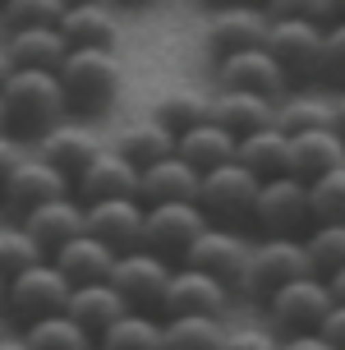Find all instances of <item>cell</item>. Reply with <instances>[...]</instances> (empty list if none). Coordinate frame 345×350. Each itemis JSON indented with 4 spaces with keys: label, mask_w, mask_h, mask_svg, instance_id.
<instances>
[{
    "label": "cell",
    "mask_w": 345,
    "mask_h": 350,
    "mask_svg": "<svg viewBox=\"0 0 345 350\" xmlns=\"http://www.w3.org/2000/svg\"><path fill=\"white\" fill-rule=\"evenodd\" d=\"M65 120H74L65 83L55 70H14L0 74V124L18 143H42Z\"/></svg>",
    "instance_id": "6da1fadb"
},
{
    "label": "cell",
    "mask_w": 345,
    "mask_h": 350,
    "mask_svg": "<svg viewBox=\"0 0 345 350\" xmlns=\"http://www.w3.org/2000/svg\"><path fill=\"white\" fill-rule=\"evenodd\" d=\"M55 74L65 83L69 111L79 120H97V116H106L111 106L120 102L124 65H120V55H115V46H74L69 60Z\"/></svg>",
    "instance_id": "7a4b0ae2"
},
{
    "label": "cell",
    "mask_w": 345,
    "mask_h": 350,
    "mask_svg": "<svg viewBox=\"0 0 345 350\" xmlns=\"http://www.w3.org/2000/svg\"><path fill=\"white\" fill-rule=\"evenodd\" d=\"M249 226L258 230V235L304 240V235L318 226L309 180H299V175H276V180H262L258 208H253V221H249Z\"/></svg>",
    "instance_id": "3957f363"
},
{
    "label": "cell",
    "mask_w": 345,
    "mask_h": 350,
    "mask_svg": "<svg viewBox=\"0 0 345 350\" xmlns=\"http://www.w3.org/2000/svg\"><path fill=\"white\" fill-rule=\"evenodd\" d=\"M69 295H74V281L55 267V258H46L5 281V314L14 327H28L51 314H69Z\"/></svg>",
    "instance_id": "277c9868"
},
{
    "label": "cell",
    "mask_w": 345,
    "mask_h": 350,
    "mask_svg": "<svg viewBox=\"0 0 345 350\" xmlns=\"http://www.w3.org/2000/svg\"><path fill=\"white\" fill-rule=\"evenodd\" d=\"M309 272H313V258H309V249H304V240L258 235V240H253V258H249V272H244L240 295L267 304V299H272L281 286H290V281L309 277Z\"/></svg>",
    "instance_id": "5b68a950"
},
{
    "label": "cell",
    "mask_w": 345,
    "mask_h": 350,
    "mask_svg": "<svg viewBox=\"0 0 345 350\" xmlns=\"http://www.w3.org/2000/svg\"><path fill=\"white\" fill-rule=\"evenodd\" d=\"M258 193H262V180L235 157V161H225V166L203 175V185H198V208H203L217 226H244V221H253Z\"/></svg>",
    "instance_id": "8992f818"
},
{
    "label": "cell",
    "mask_w": 345,
    "mask_h": 350,
    "mask_svg": "<svg viewBox=\"0 0 345 350\" xmlns=\"http://www.w3.org/2000/svg\"><path fill=\"white\" fill-rule=\"evenodd\" d=\"M267 51L276 65L290 74L294 88H309L322 79V55H327V23H309V18H272L267 33Z\"/></svg>",
    "instance_id": "52a82bcc"
},
{
    "label": "cell",
    "mask_w": 345,
    "mask_h": 350,
    "mask_svg": "<svg viewBox=\"0 0 345 350\" xmlns=\"http://www.w3.org/2000/svg\"><path fill=\"white\" fill-rule=\"evenodd\" d=\"M267 323H272L281 336H294V332H318L327 314L336 309V295H331V281L309 272V277L290 281V286H281L267 304Z\"/></svg>",
    "instance_id": "ba28073f"
},
{
    "label": "cell",
    "mask_w": 345,
    "mask_h": 350,
    "mask_svg": "<svg viewBox=\"0 0 345 350\" xmlns=\"http://www.w3.org/2000/svg\"><path fill=\"white\" fill-rule=\"evenodd\" d=\"M235 286H225L221 277H212L193 262H180L175 267L171 286H166V299H161V318H189V314H203V318H225V309L235 304Z\"/></svg>",
    "instance_id": "9c48e42d"
},
{
    "label": "cell",
    "mask_w": 345,
    "mask_h": 350,
    "mask_svg": "<svg viewBox=\"0 0 345 350\" xmlns=\"http://www.w3.org/2000/svg\"><path fill=\"white\" fill-rule=\"evenodd\" d=\"M272 33V14L262 10V0H240V5H221V10H207V51L217 55H235V51H253L267 46Z\"/></svg>",
    "instance_id": "30bf717a"
},
{
    "label": "cell",
    "mask_w": 345,
    "mask_h": 350,
    "mask_svg": "<svg viewBox=\"0 0 345 350\" xmlns=\"http://www.w3.org/2000/svg\"><path fill=\"white\" fill-rule=\"evenodd\" d=\"M175 267L166 254H156V249H129L120 254L115 262V286H120V295L129 299V309H143V314H161V299H166V286H171Z\"/></svg>",
    "instance_id": "8fae6325"
},
{
    "label": "cell",
    "mask_w": 345,
    "mask_h": 350,
    "mask_svg": "<svg viewBox=\"0 0 345 350\" xmlns=\"http://www.w3.org/2000/svg\"><path fill=\"white\" fill-rule=\"evenodd\" d=\"M207 226H212V217L198 203H156V208H148V235H143V245L166 254L171 262H184Z\"/></svg>",
    "instance_id": "7c38bea8"
},
{
    "label": "cell",
    "mask_w": 345,
    "mask_h": 350,
    "mask_svg": "<svg viewBox=\"0 0 345 350\" xmlns=\"http://www.w3.org/2000/svg\"><path fill=\"white\" fill-rule=\"evenodd\" d=\"M217 88H240V92H258V97H290L294 83L290 74L276 65V55L267 46H253V51H235L217 60Z\"/></svg>",
    "instance_id": "4fadbf2b"
},
{
    "label": "cell",
    "mask_w": 345,
    "mask_h": 350,
    "mask_svg": "<svg viewBox=\"0 0 345 350\" xmlns=\"http://www.w3.org/2000/svg\"><path fill=\"white\" fill-rule=\"evenodd\" d=\"M65 193H74V180L60 175L46 157H23L18 166L5 171V208L14 212V217H28L42 203L65 198Z\"/></svg>",
    "instance_id": "5bb4252c"
},
{
    "label": "cell",
    "mask_w": 345,
    "mask_h": 350,
    "mask_svg": "<svg viewBox=\"0 0 345 350\" xmlns=\"http://www.w3.org/2000/svg\"><path fill=\"white\" fill-rule=\"evenodd\" d=\"M249 258H253V240H244L240 226H212L198 235V245L189 249L193 267H203V272H212V277H221L225 286H235L240 291L244 286V272H249Z\"/></svg>",
    "instance_id": "9a60e30c"
},
{
    "label": "cell",
    "mask_w": 345,
    "mask_h": 350,
    "mask_svg": "<svg viewBox=\"0 0 345 350\" xmlns=\"http://www.w3.org/2000/svg\"><path fill=\"white\" fill-rule=\"evenodd\" d=\"M87 235H97V240L111 245L115 254L143 249V235H148V203H143V198L87 203Z\"/></svg>",
    "instance_id": "2e32d148"
},
{
    "label": "cell",
    "mask_w": 345,
    "mask_h": 350,
    "mask_svg": "<svg viewBox=\"0 0 345 350\" xmlns=\"http://www.w3.org/2000/svg\"><path fill=\"white\" fill-rule=\"evenodd\" d=\"M143 189V171L134 161L115 152V148H102V157L92 161L79 180H74V193L83 203H106V198H138Z\"/></svg>",
    "instance_id": "e0dca14e"
},
{
    "label": "cell",
    "mask_w": 345,
    "mask_h": 350,
    "mask_svg": "<svg viewBox=\"0 0 345 350\" xmlns=\"http://www.w3.org/2000/svg\"><path fill=\"white\" fill-rule=\"evenodd\" d=\"M23 226L37 235V245L46 249V254H60V249L69 245V240H79L87 230V203L79 198V193H65V198H51V203H42L37 212H28V217H18Z\"/></svg>",
    "instance_id": "ac0fdd59"
},
{
    "label": "cell",
    "mask_w": 345,
    "mask_h": 350,
    "mask_svg": "<svg viewBox=\"0 0 345 350\" xmlns=\"http://www.w3.org/2000/svg\"><path fill=\"white\" fill-rule=\"evenodd\" d=\"M102 148H106V143L87 129V120H79V116H74V120H65L55 134H46V139L37 143V157H46L60 175L79 180L92 161L102 157Z\"/></svg>",
    "instance_id": "d6986e66"
},
{
    "label": "cell",
    "mask_w": 345,
    "mask_h": 350,
    "mask_svg": "<svg viewBox=\"0 0 345 350\" xmlns=\"http://www.w3.org/2000/svg\"><path fill=\"white\" fill-rule=\"evenodd\" d=\"M69 37L60 28H23L5 33V74L14 70H60L69 60Z\"/></svg>",
    "instance_id": "ffe728a7"
},
{
    "label": "cell",
    "mask_w": 345,
    "mask_h": 350,
    "mask_svg": "<svg viewBox=\"0 0 345 350\" xmlns=\"http://www.w3.org/2000/svg\"><path fill=\"white\" fill-rule=\"evenodd\" d=\"M198 185H203V171H193L180 152H171V157L152 161V166L143 171L138 198H143L148 208H156V203H198Z\"/></svg>",
    "instance_id": "44dd1931"
},
{
    "label": "cell",
    "mask_w": 345,
    "mask_h": 350,
    "mask_svg": "<svg viewBox=\"0 0 345 350\" xmlns=\"http://www.w3.org/2000/svg\"><path fill=\"white\" fill-rule=\"evenodd\" d=\"M212 120H221L235 139H249L267 124H276V102L258 92H240V88H217L212 92Z\"/></svg>",
    "instance_id": "7402d4cb"
},
{
    "label": "cell",
    "mask_w": 345,
    "mask_h": 350,
    "mask_svg": "<svg viewBox=\"0 0 345 350\" xmlns=\"http://www.w3.org/2000/svg\"><path fill=\"white\" fill-rule=\"evenodd\" d=\"M336 166H345V139L336 129H309V134H290V175L299 180H322Z\"/></svg>",
    "instance_id": "603a6c76"
},
{
    "label": "cell",
    "mask_w": 345,
    "mask_h": 350,
    "mask_svg": "<svg viewBox=\"0 0 345 350\" xmlns=\"http://www.w3.org/2000/svg\"><path fill=\"white\" fill-rule=\"evenodd\" d=\"M115 262H120V254L111 245H102L97 235H79V240H69L60 254H55V267L65 272L74 286H92V281H111L115 277Z\"/></svg>",
    "instance_id": "cb8c5ba5"
},
{
    "label": "cell",
    "mask_w": 345,
    "mask_h": 350,
    "mask_svg": "<svg viewBox=\"0 0 345 350\" xmlns=\"http://www.w3.org/2000/svg\"><path fill=\"white\" fill-rule=\"evenodd\" d=\"M180 157L189 161L193 171L207 175V171H217V166L240 157V139L221 120H203V124H193V129L180 134Z\"/></svg>",
    "instance_id": "d4e9b609"
},
{
    "label": "cell",
    "mask_w": 345,
    "mask_h": 350,
    "mask_svg": "<svg viewBox=\"0 0 345 350\" xmlns=\"http://www.w3.org/2000/svg\"><path fill=\"white\" fill-rule=\"evenodd\" d=\"M129 314V299L120 295L115 281H92V286H74L69 295V318H79L92 336H102L111 323H120Z\"/></svg>",
    "instance_id": "484cf974"
},
{
    "label": "cell",
    "mask_w": 345,
    "mask_h": 350,
    "mask_svg": "<svg viewBox=\"0 0 345 350\" xmlns=\"http://www.w3.org/2000/svg\"><path fill=\"white\" fill-rule=\"evenodd\" d=\"M111 148H115V152H124V157L134 161L138 171H148L152 161L180 152V139H175V134H171L161 120H156V116H148V120H129V124H124Z\"/></svg>",
    "instance_id": "4316f807"
},
{
    "label": "cell",
    "mask_w": 345,
    "mask_h": 350,
    "mask_svg": "<svg viewBox=\"0 0 345 350\" xmlns=\"http://www.w3.org/2000/svg\"><path fill=\"white\" fill-rule=\"evenodd\" d=\"M120 5H69L60 18V33L69 46H115L120 37Z\"/></svg>",
    "instance_id": "83f0119b"
},
{
    "label": "cell",
    "mask_w": 345,
    "mask_h": 350,
    "mask_svg": "<svg viewBox=\"0 0 345 350\" xmlns=\"http://www.w3.org/2000/svg\"><path fill=\"white\" fill-rule=\"evenodd\" d=\"M240 161L258 180H276V175H290V134L281 124H267L258 134L240 139Z\"/></svg>",
    "instance_id": "f1b7e54d"
},
{
    "label": "cell",
    "mask_w": 345,
    "mask_h": 350,
    "mask_svg": "<svg viewBox=\"0 0 345 350\" xmlns=\"http://www.w3.org/2000/svg\"><path fill=\"white\" fill-rule=\"evenodd\" d=\"M97 341H102L106 350H166V318L129 309V314H124L120 323H111Z\"/></svg>",
    "instance_id": "f546056e"
},
{
    "label": "cell",
    "mask_w": 345,
    "mask_h": 350,
    "mask_svg": "<svg viewBox=\"0 0 345 350\" xmlns=\"http://www.w3.org/2000/svg\"><path fill=\"white\" fill-rule=\"evenodd\" d=\"M152 116L166 129H171L175 139L184 134V129H193V124L212 120V97H203V92H193V88H171L166 97H156Z\"/></svg>",
    "instance_id": "4dcf8cb0"
},
{
    "label": "cell",
    "mask_w": 345,
    "mask_h": 350,
    "mask_svg": "<svg viewBox=\"0 0 345 350\" xmlns=\"http://www.w3.org/2000/svg\"><path fill=\"white\" fill-rule=\"evenodd\" d=\"M276 124L286 134H309V129H331V97H313L294 88L290 97L276 102Z\"/></svg>",
    "instance_id": "1f68e13d"
},
{
    "label": "cell",
    "mask_w": 345,
    "mask_h": 350,
    "mask_svg": "<svg viewBox=\"0 0 345 350\" xmlns=\"http://www.w3.org/2000/svg\"><path fill=\"white\" fill-rule=\"evenodd\" d=\"M225 336H230L225 318H166V350H221Z\"/></svg>",
    "instance_id": "d6a6232c"
},
{
    "label": "cell",
    "mask_w": 345,
    "mask_h": 350,
    "mask_svg": "<svg viewBox=\"0 0 345 350\" xmlns=\"http://www.w3.org/2000/svg\"><path fill=\"white\" fill-rule=\"evenodd\" d=\"M51 254L37 245V235L23 221H5L0 226V272H5V281L18 277V272H28V267H37V262H46Z\"/></svg>",
    "instance_id": "836d02e7"
},
{
    "label": "cell",
    "mask_w": 345,
    "mask_h": 350,
    "mask_svg": "<svg viewBox=\"0 0 345 350\" xmlns=\"http://www.w3.org/2000/svg\"><path fill=\"white\" fill-rule=\"evenodd\" d=\"M23 336H28L33 350H83L97 341L79 318H69V314H51V318H42V323H28Z\"/></svg>",
    "instance_id": "e575fe53"
},
{
    "label": "cell",
    "mask_w": 345,
    "mask_h": 350,
    "mask_svg": "<svg viewBox=\"0 0 345 350\" xmlns=\"http://www.w3.org/2000/svg\"><path fill=\"white\" fill-rule=\"evenodd\" d=\"M69 0H5L0 23L5 33H23V28H60Z\"/></svg>",
    "instance_id": "d590c367"
},
{
    "label": "cell",
    "mask_w": 345,
    "mask_h": 350,
    "mask_svg": "<svg viewBox=\"0 0 345 350\" xmlns=\"http://www.w3.org/2000/svg\"><path fill=\"white\" fill-rule=\"evenodd\" d=\"M304 249H309L318 277L341 272L345 267V221H318V226L304 235Z\"/></svg>",
    "instance_id": "8d00e7d4"
},
{
    "label": "cell",
    "mask_w": 345,
    "mask_h": 350,
    "mask_svg": "<svg viewBox=\"0 0 345 350\" xmlns=\"http://www.w3.org/2000/svg\"><path fill=\"white\" fill-rule=\"evenodd\" d=\"M309 189H313V217L318 221H345V166L313 180Z\"/></svg>",
    "instance_id": "74e56055"
},
{
    "label": "cell",
    "mask_w": 345,
    "mask_h": 350,
    "mask_svg": "<svg viewBox=\"0 0 345 350\" xmlns=\"http://www.w3.org/2000/svg\"><path fill=\"white\" fill-rule=\"evenodd\" d=\"M322 83L345 88V18H331L327 23V55H322Z\"/></svg>",
    "instance_id": "f35d334b"
},
{
    "label": "cell",
    "mask_w": 345,
    "mask_h": 350,
    "mask_svg": "<svg viewBox=\"0 0 345 350\" xmlns=\"http://www.w3.org/2000/svg\"><path fill=\"white\" fill-rule=\"evenodd\" d=\"M272 18H309V23H331V0H262Z\"/></svg>",
    "instance_id": "ab89813d"
},
{
    "label": "cell",
    "mask_w": 345,
    "mask_h": 350,
    "mask_svg": "<svg viewBox=\"0 0 345 350\" xmlns=\"http://www.w3.org/2000/svg\"><path fill=\"white\" fill-rule=\"evenodd\" d=\"M221 350H281V332L272 323L267 327H230Z\"/></svg>",
    "instance_id": "60d3db41"
},
{
    "label": "cell",
    "mask_w": 345,
    "mask_h": 350,
    "mask_svg": "<svg viewBox=\"0 0 345 350\" xmlns=\"http://www.w3.org/2000/svg\"><path fill=\"white\" fill-rule=\"evenodd\" d=\"M281 350H336L322 332H294V336H281Z\"/></svg>",
    "instance_id": "b9f144b4"
},
{
    "label": "cell",
    "mask_w": 345,
    "mask_h": 350,
    "mask_svg": "<svg viewBox=\"0 0 345 350\" xmlns=\"http://www.w3.org/2000/svg\"><path fill=\"white\" fill-rule=\"evenodd\" d=\"M318 332L327 336V341H331L336 350H345V304H336V309H331V314H327V323H322Z\"/></svg>",
    "instance_id": "7bdbcfd3"
},
{
    "label": "cell",
    "mask_w": 345,
    "mask_h": 350,
    "mask_svg": "<svg viewBox=\"0 0 345 350\" xmlns=\"http://www.w3.org/2000/svg\"><path fill=\"white\" fill-rule=\"evenodd\" d=\"M331 129L345 139V88H336V92H331Z\"/></svg>",
    "instance_id": "ee69618b"
},
{
    "label": "cell",
    "mask_w": 345,
    "mask_h": 350,
    "mask_svg": "<svg viewBox=\"0 0 345 350\" xmlns=\"http://www.w3.org/2000/svg\"><path fill=\"white\" fill-rule=\"evenodd\" d=\"M0 350H33V346H28V336H23V327H14V332H5Z\"/></svg>",
    "instance_id": "f6af8a7d"
},
{
    "label": "cell",
    "mask_w": 345,
    "mask_h": 350,
    "mask_svg": "<svg viewBox=\"0 0 345 350\" xmlns=\"http://www.w3.org/2000/svg\"><path fill=\"white\" fill-rule=\"evenodd\" d=\"M331 295H336V304H345V267H341V272H331Z\"/></svg>",
    "instance_id": "bcb514c9"
},
{
    "label": "cell",
    "mask_w": 345,
    "mask_h": 350,
    "mask_svg": "<svg viewBox=\"0 0 345 350\" xmlns=\"http://www.w3.org/2000/svg\"><path fill=\"white\" fill-rule=\"evenodd\" d=\"M120 10H148V5H156V0H115Z\"/></svg>",
    "instance_id": "7dc6e473"
},
{
    "label": "cell",
    "mask_w": 345,
    "mask_h": 350,
    "mask_svg": "<svg viewBox=\"0 0 345 350\" xmlns=\"http://www.w3.org/2000/svg\"><path fill=\"white\" fill-rule=\"evenodd\" d=\"M331 18H345V0H331Z\"/></svg>",
    "instance_id": "c3c4849f"
},
{
    "label": "cell",
    "mask_w": 345,
    "mask_h": 350,
    "mask_svg": "<svg viewBox=\"0 0 345 350\" xmlns=\"http://www.w3.org/2000/svg\"><path fill=\"white\" fill-rule=\"evenodd\" d=\"M207 10H221V5H240V0H203Z\"/></svg>",
    "instance_id": "681fc988"
},
{
    "label": "cell",
    "mask_w": 345,
    "mask_h": 350,
    "mask_svg": "<svg viewBox=\"0 0 345 350\" xmlns=\"http://www.w3.org/2000/svg\"><path fill=\"white\" fill-rule=\"evenodd\" d=\"M69 5H115V0H69Z\"/></svg>",
    "instance_id": "f907efd6"
},
{
    "label": "cell",
    "mask_w": 345,
    "mask_h": 350,
    "mask_svg": "<svg viewBox=\"0 0 345 350\" xmlns=\"http://www.w3.org/2000/svg\"><path fill=\"white\" fill-rule=\"evenodd\" d=\"M83 350H106V346H102V341H92V346H83Z\"/></svg>",
    "instance_id": "816d5d0a"
}]
</instances>
